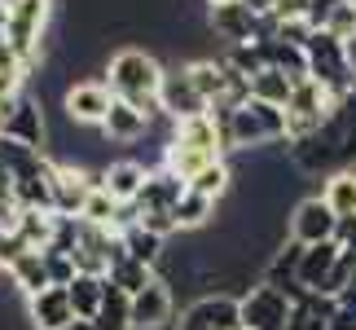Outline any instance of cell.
I'll return each instance as SVG.
<instances>
[{
    "label": "cell",
    "mask_w": 356,
    "mask_h": 330,
    "mask_svg": "<svg viewBox=\"0 0 356 330\" xmlns=\"http://www.w3.org/2000/svg\"><path fill=\"white\" fill-rule=\"evenodd\" d=\"M339 304H348V308H356V273H352V286H348L343 295H339Z\"/></svg>",
    "instance_id": "cell-37"
},
{
    "label": "cell",
    "mask_w": 356,
    "mask_h": 330,
    "mask_svg": "<svg viewBox=\"0 0 356 330\" xmlns=\"http://www.w3.org/2000/svg\"><path fill=\"white\" fill-rule=\"evenodd\" d=\"M330 330H356V308L339 304V308H334V317H330Z\"/></svg>",
    "instance_id": "cell-34"
},
{
    "label": "cell",
    "mask_w": 356,
    "mask_h": 330,
    "mask_svg": "<svg viewBox=\"0 0 356 330\" xmlns=\"http://www.w3.org/2000/svg\"><path fill=\"white\" fill-rule=\"evenodd\" d=\"M119 242H123V251H128V260H136V265H145V269H159L163 251H168V238L149 233L145 225H136V220L119 229Z\"/></svg>",
    "instance_id": "cell-19"
},
{
    "label": "cell",
    "mask_w": 356,
    "mask_h": 330,
    "mask_svg": "<svg viewBox=\"0 0 356 330\" xmlns=\"http://www.w3.org/2000/svg\"><path fill=\"white\" fill-rule=\"evenodd\" d=\"M106 282L119 286L123 295H141L149 282H154V269H145V265H136V260H128V251H123V242H119V251L111 260V269H106Z\"/></svg>",
    "instance_id": "cell-21"
},
{
    "label": "cell",
    "mask_w": 356,
    "mask_h": 330,
    "mask_svg": "<svg viewBox=\"0 0 356 330\" xmlns=\"http://www.w3.org/2000/svg\"><path fill=\"white\" fill-rule=\"evenodd\" d=\"M0 136H5V141H18L26 150H44V110H40V97L18 93L13 110L0 119Z\"/></svg>",
    "instance_id": "cell-10"
},
{
    "label": "cell",
    "mask_w": 356,
    "mask_h": 330,
    "mask_svg": "<svg viewBox=\"0 0 356 330\" xmlns=\"http://www.w3.org/2000/svg\"><path fill=\"white\" fill-rule=\"evenodd\" d=\"M291 93H295V79H286L282 71H259V75L251 79V97H255V102L277 106V110H286Z\"/></svg>",
    "instance_id": "cell-28"
},
{
    "label": "cell",
    "mask_w": 356,
    "mask_h": 330,
    "mask_svg": "<svg viewBox=\"0 0 356 330\" xmlns=\"http://www.w3.org/2000/svg\"><path fill=\"white\" fill-rule=\"evenodd\" d=\"M211 119L220 123L225 150H264V146L286 141V110L255 102V97H246L242 106L225 110V115H211Z\"/></svg>",
    "instance_id": "cell-2"
},
{
    "label": "cell",
    "mask_w": 356,
    "mask_h": 330,
    "mask_svg": "<svg viewBox=\"0 0 356 330\" xmlns=\"http://www.w3.org/2000/svg\"><path fill=\"white\" fill-rule=\"evenodd\" d=\"M132 299L119 291V286L106 282V299L97 308V317H92V330H132Z\"/></svg>",
    "instance_id": "cell-26"
},
{
    "label": "cell",
    "mask_w": 356,
    "mask_h": 330,
    "mask_svg": "<svg viewBox=\"0 0 356 330\" xmlns=\"http://www.w3.org/2000/svg\"><path fill=\"white\" fill-rule=\"evenodd\" d=\"M343 260V246L339 242H321V246H304L299 251V291H312L317 295L325 278L334 273V265Z\"/></svg>",
    "instance_id": "cell-17"
},
{
    "label": "cell",
    "mask_w": 356,
    "mask_h": 330,
    "mask_svg": "<svg viewBox=\"0 0 356 330\" xmlns=\"http://www.w3.org/2000/svg\"><path fill=\"white\" fill-rule=\"evenodd\" d=\"M343 58H348V71H352V79H356V31L343 40Z\"/></svg>",
    "instance_id": "cell-36"
},
{
    "label": "cell",
    "mask_w": 356,
    "mask_h": 330,
    "mask_svg": "<svg viewBox=\"0 0 356 330\" xmlns=\"http://www.w3.org/2000/svg\"><path fill=\"white\" fill-rule=\"evenodd\" d=\"M159 110H168L172 123H189V119L211 115V106L198 97L194 84H189L185 66H181V71H168V79H163V93H159Z\"/></svg>",
    "instance_id": "cell-12"
},
{
    "label": "cell",
    "mask_w": 356,
    "mask_h": 330,
    "mask_svg": "<svg viewBox=\"0 0 356 330\" xmlns=\"http://www.w3.org/2000/svg\"><path fill=\"white\" fill-rule=\"evenodd\" d=\"M49 18H53V0H18L5 18V45L13 49V58H18L26 71H31L35 58H40V40L49 31Z\"/></svg>",
    "instance_id": "cell-4"
},
{
    "label": "cell",
    "mask_w": 356,
    "mask_h": 330,
    "mask_svg": "<svg viewBox=\"0 0 356 330\" xmlns=\"http://www.w3.org/2000/svg\"><path fill=\"white\" fill-rule=\"evenodd\" d=\"M211 31L229 40V49H234V45H251V40L264 36V22L242 0H220V5H211Z\"/></svg>",
    "instance_id": "cell-13"
},
{
    "label": "cell",
    "mask_w": 356,
    "mask_h": 330,
    "mask_svg": "<svg viewBox=\"0 0 356 330\" xmlns=\"http://www.w3.org/2000/svg\"><path fill=\"white\" fill-rule=\"evenodd\" d=\"M321 198L339 220H356V168H343L334 176H325L321 185Z\"/></svg>",
    "instance_id": "cell-22"
},
{
    "label": "cell",
    "mask_w": 356,
    "mask_h": 330,
    "mask_svg": "<svg viewBox=\"0 0 356 330\" xmlns=\"http://www.w3.org/2000/svg\"><path fill=\"white\" fill-rule=\"evenodd\" d=\"M5 273H9V282L18 286L26 299H35L40 291H49V286H53L49 282V269H44V251H22Z\"/></svg>",
    "instance_id": "cell-20"
},
{
    "label": "cell",
    "mask_w": 356,
    "mask_h": 330,
    "mask_svg": "<svg viewBox=\"0 0 356 330\" xmlns=\"http://www.w3.org/2000/svg\"><path fill=\"white\" fill-rule=\"evenodd\" d=\"M176 330H242V313L234 295H202L181 313Z\"/></svg>",
    "instance_id": "cell-11"
},
{
    "label": "cell",
    "mask_w": 356,
    "mask_h": 330,
    "mask_svg": "<svg viewBox=\"0 0 356 330\" xmlns=\"http://www.w3.org/2000/svg\"><path fill=\"white\" fill-rule=\"evenodd\" d=\"M163 79H168V71H163L159 58L145 53V49H119L115 58L106 62V88H111L119 102L136 106L141 115H154L159 110Z\"/></svg>",
    "instance_id": "cell-1"
},
{
    "label": "cell",
    "mask_w": 356,
    "mask_h": 330,
    "mask_svg": "<svg viewBox=\"0 0 356 330\" xmlns=\"http://www.w3.org/2000/svg\"><path fill=\"white\" fill-rule=\"evenodd\" d=\"M128 308H132V330H163V326L172 322L176 299H172V291H168V282L154 278L141 295H132Z\"/></svg>",
    "instance_id": "cell-15"
},
{
    "label": "cell",
    "mask_w": 356,
    "mask_h": 330,
    "mask_svg": "<svg viewBox=\"0 0 356 330\" xmlns=\"http://www.w3.org/2000/svg\"><path fill=\"white\" fill-rule=\"evenodd\" d=\"M62 106H66V119L71 123H97L102 128L111 106H115V93L102 79H79V84H71L62 93Z\"/></svg>",
    "instance_id": "cell-8"
},
{
    "label": "cell",
    "mask_w": 356,
    "mask_h": 330,
    "mask_svg": "<svg viewBox=\"0 0 356 330\" xmlns=\"http://www.w3.org/2000/svg\"><path fill=\"white\" fill-rule=\"evenodd\" d=\"M242 5L251 9L259 22H268V18H273V9H277V0H242Z\"/></svg>",
    "instance_id": "cell-35"
},
{
    "label": "cell",
    "mask_w": 356,
    "mask_h": 330,
    "mask_svg": "<svg viewBox=\"0 0 356 330\" xmlns=\"http://www.w3.org/2000/svg\"><path fill=\"white\" fill-rule=\"evenodd\" d=\"M13 5H18V0H0V9H13Z\"/></svg>",
    "instance_id": "cell-39"
},
{
    "label": "cell",
    "mask_w": 356,
    "mask_h": 330,
    "mask_svg": "<svg viewBox=\"0 0 356 330\" xmlns=\"http://www.w3.org/2000/svg\"><path fill=\"white\" fill-rule=\"evenodd\" d=\"M334 308H339V299H325V295L304 291V295L295 299V322H291V330H330Z\"/></svg>",
    "instance_id": "cell-25"
},
{
    "label": "cell",
    "mask_w": 356,
    "mask_h": 330,
    "mask_svg": "<svg viewBox=\"0 0 356 330\" xmlns=\"http://www.w3.org/2000/svg\"><path fill=\"white\" fill-rule=\"evenodd\" d=\"M343 97H334V93H325L317 79H299L291 102H286V141H304V136L321 132L325 123L334 119V106Z\"/></svg>",
    "instance_id": "cell-3"
},
{
    "label": "cell",
    "mask_w": 356,
    "mask_h": 330,
    "mask_svg": "<svg viewBox=\"0 0 356 330\" xmlns=\"http://www.w3.org/2000/svg\"><path fill=\"white\" fill-rule=\"evenodd\" d=\"M211 216H216V203H211V198H202V194H194V189H185L181 203L172 207L176 229H202Z\"/></svg>",
    "instance_id": "cell-27"
},
{
    "label": "cell",
    "mask_w": 356,
    "mask_h": 330,
    "mask_svg": "<svg viewBox=\"0 0 356 330\" xmlns=\"http://www.w3.org/2000/svg\"><path fill=\"white\" fill-rule=\"evenodd\" d=\"M97 185H102V176H88V172L71 168V163H53V212L79 220V212H84V203Z\"/></svg>",
    "instance_id": "cell-9"
},
{
    "label": "cell",
    "mask_w": 356,
    "mask_h": 330,
    "mask_svg": "<svg viewBox=\"0 0 356 330\" xmlns=\"http://www.w3.org/2000/svg\"><path fill=\"white\" fill-rule=\"evenodd\" d=\"M44 269H49V282L53 286H71L75 282V260L71 256H66V251H53V246H49V251H44Z\"/></svg>",
    "instance_id": "cell-30"
},
{
    "label": "cell",
    "mask_w": 356,
    "mask_h": 330,
    "mask_svg": "<svg viewBox=\"0 0 356 330\" xmlns=\"http://www.w3.org/2000/svg\"><path fill=\"white\" fill-rule=\"evenodd\" d=\"M66 330H92V322H71Z\"/></svg>",
    "instance_id": "cell-38"
},
{
    "label": "cell",
    "mask_w": 356,
    "mask_h": 330,
    "mask_svg": "<svg viewBox=\"0 0 356 330\" xmlns=\"http://www.w3.org/2000/svg\"><path fill=\"white\" fill-rule=\"evenodd\" d=\"M211 5H220V0H211Z\"/></svg>",
    "instance_id": "cell-40"
},
{
    "label": "cell",
    "mask_w": 356,
    "mask_h": 330,
    "mask_svg": "<svg viewBox=\"0 0 356 330\" xmlns=\"http://www.w3.org/2000/svg\"><path fill=\"white\" fill-rule=\"evenodd\" d=\"M286 233H291V242L295 246H321V242H334V233H339V216L325 207V198L321 194H312V198H299L291 216H286Z\"/></svg>",
    "instance_id": "cell-7"
},
{
    "label": "cell",
    "mask_w": 356,
    "mask_h": 330,
    "mask_svg": "<svg viewBox=\"0 0 356 330\" xmlns=\"http://www.w3.org/2000/svg\"><path fill=\"white\" fill-rule=\"evenodd\" d=\"M145 128H149V115H141L136 106L119 102V97H115L111 115H106V123H102V132L111 136V141H136V136H145Z\"/></svg>",
    "instance_id": "cell-24"
},
{
    "label": "cell",
    "mask_w": 356,
    "mask_h": 330,
    "mask_svg": "<svg viewBox=\"0 0 356 330\" xmlns=\"http://www.w3.org/2000/svg\"><path fill=\"white\" fill-rule=\"evenodd\" d=\"M339 5H343V0H308V26L312 31H325Z\"/></svg>",
    "instance_id": "cell-31"
},
{
    "label": "cell",
    "mask_w": 356,
    "mask_h": 330,
    "mask_svg": "<svg viewBox=\"0 0 356 330\" xmlns=\"http://www.w3.org/2000/svg\"><path fill=\"white\" fill-rule=\"evenodd\" d=\"M334 242L343 246V256L356 260V220H339V233H334Z\"/></svg>",
    "instance_id": "cell-32"
},
{
    "label": "cell",
    "mask_w": 356,
    "mask_h": 330,
    "mask_svg": "<svg viewBox=\"0 0 356 330\" xmlns=\"http://www.w3.org/2000/svg\"><path fill=\"white\" fill-rule=\"evenodd\" d=\"M304 58H308V79H317L325 93H334V97H348V93H356V79H352V71H348L343 40H339V36L312 31L308 45H304Z\"/></svg>",
    "instance_id": "cell-5"
},
{
    "label": "cell",
    "mask_w": 356,
    "mask_h": 330,
    "mask_svg": "<svg viewBox=\"0 0 356 330\" xmlns=\"http://www.w3.org/2000/svg\"><path fill=\"white\" fill-rule=\"evenodd\" d=\"M26 317H31L35 330H66L75 322L71 291H66V286H49V291H40L35 299H26Z\"/></svg>",
    "instance_id": "cell-16"
},
{
    "label": "cell",
    "mask_w": 356,
    "mask_h": 330,
    "mask_svg": "<svg viewBox=\"0 0 356 330\" xmlns=\"http://www.w3.org/2000/svg\"><path fill=\"white\" fill-rule=\"evenodd\" d=\"M145 176H149V172H145L136 159H119V163H111V168L102 172V189L119 203V207H132L136 194L145 189Z\"/></svg>",
    "instance_id": "cell-18"
},
{
    "label": "cell",
    "mask_w": 356,
    "mask_h": 330,
    "mask_svg": "<svg viewBox=\"0 0 356 330\" xmlns=\"http://www.w3.org/2000/svg\"><path fill=\"white\" fill-rule=\"evenodd\" d=\"M229 185H234V172H229V163L220 159V163H211V168H202V172H198L185 189H194V194L211 198V203H220V198L229 194Z\"/></svg>",
    "instance_id": "cell-29"
},
{
    "label": "cell",
    "mask_w": 356,
    "mask_h": 330,
    "mask_svg": "<svg viewBox=\"0 0 356 330\" xmlns=\"http://www.w3.org/2000/svg\"><path fill=\"white\" fill-rule=\"evenodd\" d=\"M181 194H185V181H181V176H172L168 168H159V172L145 176V189L136 194L132 216L136 220H141V216H172V207L181 203Z\"/></svg>",
    "instance_id": "cell-14"
},
{
    "label": "cell",
    "mask_w": 356,
    "mask_h": 330,
    "mask_svg": "<svg viewBox=\"0 0 356 330\" xmlns=\"http://www.w3.org/2000/svg\"><path fill=\"white\" fill-rule=\"evenodd\" d=\"M71 291V308H75V322H92L106 299V278H97V273H75V282L66 286Z\"/></svg>",
    "instance_id": "cell-23"
},
{
    "label": "cell",
    "mask_w": 356,
    "mask_h": 330,
    "mask_svg": "<svg viewBox=\"0 0 356 330\" xmlns=\"http://www.w3.org/2000/svg\"><path fill=\"white\" fill-rule=\"evenodd\" d=\"M238 313H242V330H291L295 299L286 291H277V286H268V282H255L238 299Z\"/></svg>",
    "instance_id": "cell-6"
},
{
    "label": "cell",
    "mask_w": 356,
    "mask_h": 330,
    "mask_svg": "<svg viewBox=\"0 0 356 330\" xmlns=\"http://www.w3.org/2000/svg\"><path fill=\"white\" fill-rule=\"evenodd\" d=\"M18 93H22V75H5V71H0V106L13 102Z\"/></svg>",
    "instance_id": "cell-33"
}]
</instances>
